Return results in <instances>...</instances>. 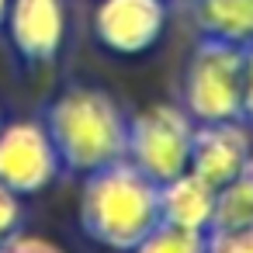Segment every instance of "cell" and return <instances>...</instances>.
<instances>
[{
	"label": "cell",
	"instance_id": "cell-1",
	"mask_svg": "<svg viewBox=\"0 0 253 253\" xmlns=\"http://www.w3.org/2000/svg\"><path fill=\"white\" fill-rule=\"evenodd\" d=\"M77 222L97 246L128 253L160 222V184L135 170L125 156L104 163L84 173Z\"/></svg>",
	"mask_w": 253,
	"mask_h": 253
},
{
	"label": "cell",
	"instance_id": "cell-2",
	"mask_svg": "<svg viewBox=\"0 0 253 253\" xmlns=\"http://www.w3.org/2000/svg\"><path fill=\"white\" fill-rule=\"evenodd\" d=\"M42 125L70 173H90L125 156L128 118L104 87L70 84L45 104Z\"/></svg>",
	"mask_w": 253,
	"mask_h": 253
},
{
	"label": "cell",
	"instance_id": "cell-3",
	"mask_svg": "<svg viewBox=\"0 0 253 253\" xmlns=\"http://www.w3.org/2000/svg\"><path fill=\"white\" fill-rule=\"evenodd\" d=\"M180 108L194 122L243 118V49L201 35L180 77Z\"/></svg>",
	"mask_w": 253,
	"mask_h": 253
},
{
	"label": "cell",
	"instance_id": "cell-4",
	"mask_svg": "<svg viewBox=\"0 0 253 253\" xmlns=\"http://www.w3.org/2000/svg\"><path fill=\"white\" fill-rule=\"evenodd\" d=\"M194 142V118L170 101H156L128 118L125 128V160L142 170L149 180L163 184L187 170Z\"/></svg>",
	"mask_w": 253,
	"mask_h": 253
},
{
	"label": "cell",
	"instance_id": "cell-5",
	"mask_svg": "<svg viewBox=\"0 0 253 253\" xmlns=\"http://www.w3.org/2000/svg\"><path fill=\"white\" fill-rule=\"evenodd\" d=\"M63 173L59 153L39 118H18L0 125V184L21 198L45 191Z\"/></svg>",
	"mask_w": 253,
	"mask_h": 253
},
{
	"label": "cell",
	"instance_id": "cell-6",
	"mask_svg": "<svg viewBox=\"0 0 253 253\" xmlns=\"http://www.w3.org/2000/svg\"><path fill=\"white\" fill-rule=\"evenodd\" d=\"M170 0H97L90 14L94 42L111 56H146L167 32Z\"/></svg>",
	"mask_w": 253,
	"mask_h": 253
},
{
	"label": "cell",
	"instance_id": "cell-7",
	"mask_svg": "<svg viewBox=\"0 0 253 253\" xmlns=\"http://www.w3.org/2000/svg\"><path fill=\"white\" fill-rule=\"evenodd\" d=\"M4 32L21 63H52L66 42V4L63 0H11Z\"/></svg>",
	"mask_w": 253,
	"mask_h": 253
},
{
	"label": "cell",
	"instance_id": "cell-8",
	"mask_svg": "<svg viewBox=\"0 0 253 253\" xmlns=\"http://www.w3.org/2000/svg\"><path fill=\"white\" fill-rule=\"evenodd\" d=\"M250 156H253V149H250V132H246L243 118L194 122V142H191L187 170H194L211 187H222L225 180H232L250 163Z\"/></svg>",
	"mask_w": 253,
	"mask_h": 253
},
{
	"label": "cell",
	"instance_id": "cell-9",
	"mask_svg": "<svg viewBox=\"0 0 253 253\" xmlns=\"http://www.w3.org/2000/svg\"><path fill=\"white\" fill-rule=\"evenodd\" d=\"M215 215V187L194 170H184L160 184V222L177 229L208 232Z\"/></svg>",
	"mask_w": 253,
	"mask_h": 253
},
{
	"label": "cell",
	"instance_id": "cell-10",
	"mask_svg": "<svg viewBox=\"0 0 253 253\" xmlns=\"http://www.w3.org/2000/svg\"><path fill=\"white\" fill-rule=\"evenodd\" d=\"M191 14L205 39L253 45V0H191Z\"/></svg>",
	"mask_w": 253,
	"mask_h": 253
},
{
	"label": "cell",
	"instance_id": "cell-11",
	"mask_svg": "<svg viewBox=\"0 0 253 253\" xmlns=\"http://www.w3.org/2000/svg\"><path fill=\"white\" fill-rule=\"evenodd\" d=\"M246 225H253V156L232 180L215 187V215H211V229H246Z\"/></svg>",
	"mask_w": 253,
	"mask_h": 253
},
{
	"label": "cell",
	"instance_id": "cell-12",
	"mask_svg": "<svg viewBox=\"0 0 253 253\" xmlns=\"http://www.w3.org/2000/svg\"><path fill=\"white\" fill-rule=\"evenodd\" d=\"M128 253H208V232L156 222Z\"/></svg>",
	"mask_w": 253,
	"mask_h": 253
},
{
	"label": "cell",
	"instance_id": "cell-13",
	"mask_svg": "<svg viewBox=\"0 0 253 253\" xmlns=\"http://www.w3.org/2000/svg\"><path fill=\"white\" fill-rule=\"evenodd\" d=\"M25 229V198L0 184V243Z\"/></svg>",
	"mask_w": 253,
	"mask_h": 253
},
{
	"label": "cell",
	"instance_id": "cell-14",
	"mask_svg": "<svg viewBox=\"0 0 253 253\" xmlns=\"http://www.w3.org/2000/svg\"><path fill=\"white\" fill-rule=\"evenodd\" d=\"M208 253H253V225L246 229H211Z\"/></svg>",
	"mask_w": 253,
	"mask_h": 253
},
{
	"label": "cell",
	"instance_id": "cell-15",
	"mask_svg": "<svg viewBox=\"0 0 253 253\" xmlns=\"http://www.w3.org/2000/svg\"><path fill=\"white\" fill-rule=\"evenodd\" d=\"M0 253H66V250H63L56 239L42 236V232H28V229H21V232H14L11 239L0 243Z\"/></svg>",
	"mask_w": 253,
	"mask_h": 253
},
{
	"label": "cell",
	"instance_id": "cell-16",
	"mask_svg": "<svg viewBox=\"0 0 253 253\" xmlns=\"http://www.w3.org/2000/svg\"><path fill=\"white\" fill-rule=\"evenodd\" d=\"M243 122L253 125V45L243 49Z\"/></svg>",
	"mask_w": 253,
	"mask_h": 253
},
{
	"label": "cell",
	"instance_id": "cell-17",
	"mask_svg": "<svg viewBox=\"0 0 253 253\" xmlns=\"http://www.w3.org/2000/svg\"><path fill=\"white\" fill-rule=\"evenodd\" d=\"M7 7H11V0H0V28H4V21H7Z\"/></svg>",
	"mask_w": 253,
	"mask_h": 253
},
{
	"label": "cell",
	"instance_id": "cell-18",
	"mask_svg": "<svg viewBox=\"0 0 253 253\" xmlns=\"http://www.w3.org/2000/svg\"><path fill=\"white\" fill-rule=\"evenodd\" d=\"M0 125H4V108H0Z\"/></svg>",
	"mask_w": 253,
	"mask_h": 253
}]
</instances>
